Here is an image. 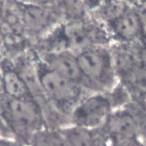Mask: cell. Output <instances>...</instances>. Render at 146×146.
Listing matches in <instances>:
<instances>
[{
    "instance_id": "cell-4",
    "label": "cell",
    "mask_w": 146,
    "mask_h": 146,
    "mask_svg": "<svg viewBox=\"0 0 146 146\" xmlns=\"http://www.w3.org/2000/svg\"><path fill=\"white\" fill-rule=\"evenodd\" d=\"M111 105L106 96L96 94L79 102L70 117L72 125L88 129L96 128L109 118Z\"/></svg>"
},
{
    "instance_id": "cell-7",
    "label": "cell",
    "mask_w": 146,
    "mask_h": 146,
    "mask_svg": "<svg viewBox=\"0 0 146 146\" xmlns=\"http://www.w3.org/2000/svg\"><path fill=\"white\" fill-rule=\"evenodd\" d=\"M111 24L114 32L127 42L137 39L141 35L143 25L137 12L129 8Z\"/></svg>"
},
{
    "instance_id": "cell-18",
    "label": "cell",
    "mask_w": 146,
    "mask_h": 146,
    "mask_svg": "<svg viewBox=\"0 0 146 146\" xmlns=\"http://www.w3.org/2000/svg\"><path fill=\"white\" fill-rule=\"evenodd\" d=\"M83 1L85 4L88 5H97L100 4L102 0H83Z\"/></svg>"
},
{
    "instance_id": "cell-13",
    "label": "cell",
    "mask_w": 146,
    "mask_h": 146,
    "mask_svg": "<svg viewBox=\"0 0 146 146\" xmlns=\"http://www.w3.org/2000/svg\"><path fill=\"white\" fill-rule=\"evenodd\" d=\"M128 8L124 0H106L101 9L102 17L105 20L112 23Z\"/></svg>"
},
{
    "instance_id": "cell-15",
    "label": "cell",
    "mask_w": 146,
    "mask_h": 146,
    "mask_svg": "<svg viewBox=\"0 0 146 146\" xmlns=\"http://www.w3.org/2000/svg\"><path fill=\"white\" fill-rule=\"evenodd\" d=\"M52 0H20L21 3L27 5L43 7L49 3Z\"/></svg>"
},
{
    "instance_id": "cell-6",
    "label": "cell",
    "mask_w": 146,
    "mask_h": 146,
    "mask_svg": "<svg viewBox=\"0 0 146 146\" xmlns=\"http://www.w3.org/2000/svg\"><path fill=\"white\" fill-rule=\"evenodd\" d=\"M48 69L76 83L83 78L76 57L68 53H54L47 56L45 59Z\"/></svg>"
},
{
    "instance_id": "cell-14",
    "label": "cell",
    "mask_w": 146,
    "mask_h": 146,
    "mask_svg": "<svg viewBox=\"0 0 146 146\" xmlns=\"http://www.w3.org/2000/svg\"><path fill=\"white\" fill-rule=\"evenodd\" d=\"M138 138L146 144V114L138 120Z\"/></svg>"
},
{
    "instance_id": "cell-5",
    "label": "cell",
    "mask_w": 146,
    "mask_h": 146,
    "mask_svg": "<svg viewBox=\"0 0 146 146\" xmlns=\"http://www.w3.org/2000/svg\"><path fill=\"white\" fill-rule=\"evenodd\" d=\"M109 118V129L117 140L125 141L138 137V120L129 112L119 111Z\"/></svg>"
},
{
    "instance_id": "cell-2",
    "label": "cell",
    "mask_w": 146,
    "mask_h": 146,
    "mask_svg": "<svg viewBox=\"0 0 146 146\" xmlns=\"http://www.w3.org/2000/svg\"><path fill=\"white\" fill-rule=\"evenodd\" d=\"M38 80L42 92L54 108L60 113L70 115L79 104L78 83L49 69L42 72Z\"/></svg>"
},
{
    "instance_id": "cell-16",
    "label": "cell",
    "mask_w": 146,
    "mask_h": 146,
    "mask_svg": "<svg viewBox=\"0 0 146 146\" xmlns=\"http://www.w3.org/2000/svg\"><path fill=\"white\" fill-rule=\"evenodd\" d=\"M0 146H20L19 143L11 140L0 138Z\"/></svg>"
},
{
    "instance_id": "cell-17",
    "label": "cell",
    "mask_w": 146,
    "mask_h": 146,
    "mask_svg": "<svg viewBox=\"0 0 146 146\" xmlns=\"http://www.w3.org/2000/svg\"><path fill=\"white\" fill-rule=\"evenodd\" d=\"M0 132H4L6 133H9L8 129H7L2 117L1 111V108H0Z\"/></svg>"
},
{
    "instance_id": "cell-1",
    "label": "cell",
    "mask_w": 146,
    "mask_h": 146,
    "mask_svg": "<svg viewBox=\"0 0 146 146\" xmlns=\"http://www.w3.org/2000/svg\"><path fill=\"white\" fill-rule=\"evenodd\" d=\"M4 122L19 143L30 145L34 136L45 128L43 110L34 98L15 99L4 95L0 98Z\"/></svg>"
},
{
    "instance_id": "cell-3",
    "label": "cell",
    "mask_w": 146,
    "mask_h": 146,
    "mask_svg": "<svg viewBox=\"0 0 146 146\" xmlns=\"http://www.w3.org/2000/svg\"><path fill=\"white\" fill-rule=\"evenodd\" d=\"M76 58L83 77L102 86H109L114 81L111 56L102 48L90 47L81 51Z\"/></svg>"
},
{
    "instance_id": "cell-9",
    "label": "cell",
    "mask_w": 146,
    "mask_h": 146,
    "mask_svg": "<svg viewBox=\"0 0 146 146\" xmlns=\"http://www.w3.org/2000/svg\"><path fill=\"white\" fill-rule=\"evenodd\" d=\"M24 4L22 19L24 24L30 30L38 31L45 29L50 23V18L43 7Z\"/></svg>"
},
{
    "instance_id": "cell-19",
    "label": "cell",
    "mask_w": 146,
    "mask_h": 146,
    "mask_svg": "<svg viewBox=\"0 0 146 146\" xmlns=\"http://www.w3.org/2000/svg\"><path fill=\"white\" fill-rule=\"evenodd\" d=\"M145 47H146V36H145Z\"/></svg>"
},
{
    "instance_id": "cell-8",
    "label": "cell",
    "mask_w": 146,
    "mask_h": 146,
    "mask_svg": "<svg viewBox=\"0 0 146 146\" xmlns=\"http://www.w3.org/2000/svg\"><path fill=\"white\" fill-rule=\"evenodd\" d=\"M5 95L15 99L34 98L29 87L22 76L13 70L5 72L3 79Z\"/></svg>"
},
{
    "instance_id": "cell-10",
    "label": "cell",
    "mask_w": 146,
    "mask_h": 146,
    "mask_svg": "<svg viewBox=\"0 0 146 146\" xmlns=\"http://www.w3.org/2000/svg\"><path fill=\"white\" fill-rule=\"evenodd\" d=\"M64 35L70 45L81 48V51L91 47L92 43L87 26L79 23L68 25L65 29Z\"/></svg>"
},
{
    "instance_id": "cell-11",
    "label": "cell",
    "mask_w": 146,
    "mask_h": 146,
    "mask_svg": "<svg viewBox=\"0 0 146 146\" xmlns=\"http://www.w3.org/2000/svg\"><path fill=\"white\" fill-rule=\"evenodd\" d=\"M29 146H70L60 130L44 128L33 137Z\"/></svg>"
},
{
    "instance_id": "cell-12",
    "label": "cell",
    "mask_w": 146,
    "mask_h": 146,
    "mask_svg": "<svg viewBox=\"0 0 146 146\" xmlns=\"http://www.w3.org/2000/svg\"><path fill=\"white\" fill-rule=\"evenodd\" d=\"M60 130L70 146H94L93 137L90 129L72 125Z\"/></svg>"
}]
</instances>
